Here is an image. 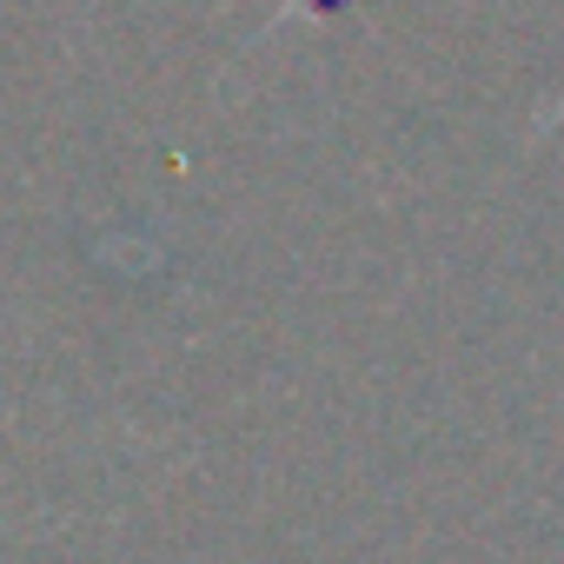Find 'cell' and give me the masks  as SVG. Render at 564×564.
I'll use <instances>...</instances> for the list:
<instances>
[{
    "instance_id": "6da1fadb",
    "label": "cell",
    "mask_w": 564,
    "mask_h": 564,
    "mask_svg": "<svg viewBox=\"0 0 564 564\" xmlns=\"http://www.w3.org/2000/svg\"><path fill=\"white\" fill-rule=\"evenodd\" d=\"M551 127H564V107H551V113H544V133H551Z\"/></svg>"
},
{
    "instance_id": "7a4b0ae2",
    "label": "cell",
    "mask_w": 564,
    "mask_h": 564,
    "mask_svg": "<svg viewBox=\"0 0 564 564\" xmlns=\"http://www.w3.org/2000/svg\"><path fill=\"white\" fill-rule=\"evenodd\" d=\"M306 8H326V0H306Z\"/></svg>"
}]
</instances>
